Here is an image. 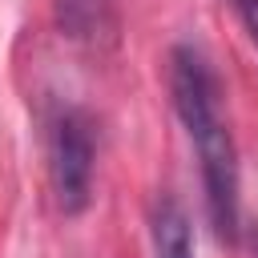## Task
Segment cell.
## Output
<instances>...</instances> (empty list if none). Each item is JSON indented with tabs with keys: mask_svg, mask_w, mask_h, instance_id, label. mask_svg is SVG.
<instances>
[{
	"mask_svg": "<svg viewBox=\"0 0 258 258\" xmlns=\"http://www.w3.org/2000/svg\"><path fill=\"white\" fill-rule=\"evenodd\" d=\"M149 238H153V258H194V230L173 198H157L149 218Z\"/></svg>",
	"mask_w": 258,
	"mask_h": 258,
	"instance_id": "obj_4",
	"label": "cell"
},
{
	"mask_svg": "<svg viewBox=\"0 0 258 258\" xmlns=\"http://www.w3.org/2000/svg\"><path fill=\"white\" fill-rule=\"evenodd\" d=\"M234 4V12H238V20L246 24V32H250V40L258 44V0H230Z\"/></svg>",
	"mask_w": 258,
	"mask_h": 258,
	"instance_id": "obj_5",
	"label": "cell"
},
{
	"mask_svg": "<svg viewBox=\"0 0 258 258\" xmlns=\"http://www.w3.org/2000/svg\"><path fill=\"white\" fill-rule=\"evenodd\" d=\"M93 173H97V125L85 109L64 105L48 125V177H52L56 210L64 218L89 210Z\"/></svg>",
	"mask_w": 258,
	"mask_h": 258,
	"instance_id": "obj_2",
	"label": "cell"
},
{
	"mask_svg": "<svg viewBox=\"0 0 258 258\" xmlns=\"http://www.w3.org/2000/svg\"><path fill=\"white\" fill-rule=\"evenodd\" d=\"M254 258H258V234H254Z\"/></svg>",
	"mask_w": 258,
	"mask_h": 258,
	"instance_id": "obj_6",
	"label": "cell"
},
{
	"mask_svg": "<svg viewBox=\"0 0 258 258\" xmlns=\"http://www.w3.org/2000/svg\"><path fill=\"white\" fill-rule=\"evenodd\" d=\"M169 101L198 153L214 234L234 242L242 226V169H238V149H234L226 109H222V81L198 44L169 48Z\"/></svg>",
	"mask_w": 258,
	"mask_h": 258,
	"instance_id": "obj_1",
	"label": "cell"
},
{
	"mask_svg": "<svg viewBox=\"0 0 258 258\" xmlns=\"http://www.w3.org/2000/svg\"><path fill=\"white\" fill-rule=\"evenodd\" d=\"M56 28L89 48H109L117 40V0H52Z\"/></svg>",
	"mask_w": 258,
	"mask_h": 258,
	"instance_id": "obj_3",
	"label": "cell"
}]
</instances>
